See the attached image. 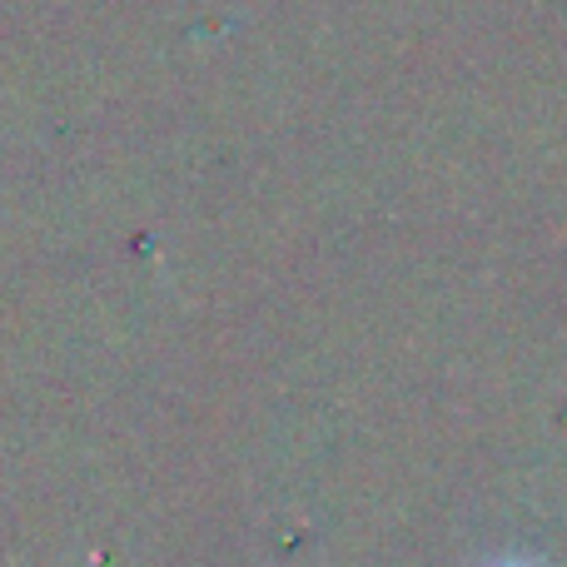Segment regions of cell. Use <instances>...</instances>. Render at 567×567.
<instances>
[{
	"label": "cell",
	"mask_w": 567,
	"mask_h": 567,
	"mask_svg": "<svg viewBox=\"0 0 567 567\" xmlns=\"http://www.w3.org/2000/svg\"><path fill=\"white\" fill-rule=\"evenodd\" d=\"M493 567H538V563H518V558H513V563H493Z\"/></svg>",
	"instance_id": "obj_1"
}]
</instances>
